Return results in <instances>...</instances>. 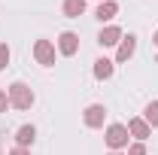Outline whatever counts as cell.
I'll return each instance as SVG.
<instances>
[{
    "mask_svg": "<svg viewBox=\"0 0 158 155\" xmlns=\"http://www.w3.org/2000/svg\"><path fill=\"white\" fill-rule=\"evenodd\" d=\"M6 107H9V94L0 88V113H6Z\"/></svg>",
    "mask_w": 158,
    "mask_h": 155,
    "instance_id": "cell-16",
    "label": "cell"
},
{
    "mask_svg": "<svg viewBox=\"0 0 158 155\" xmlns=\"http://www.w3.org/2000/svg\"><path fill=\"white\" fill-rule=\"evenodd\" d=\"M116 12H118V6L113 3V0H103L98 6V19L100 21H110V19H116Z\"/></svg>",
    "mask_w": 158,
    "mask_h": 155,
    "instance_id": "cell-11",
    "label": "cell"
},
{
    "mask_svg": "<svg viewBox=\"0 0 158 155\" xmlns=\"http://www.w3.org/2000/svg\"><path fill=\"white\" fill-rule=\"evenodd\" d=\"M128 155H146V146L143 143H134V146H128Z\"/></svg>",
    "mask_w": 158,
    "mask_h": 155,
    "instance_id": "cell-15",
    "label": "cell"
},
{
    "mask_svg": "<svg viewBox=\"0 0 158 155\" xmlns=\"http://www.w3.org/2000/svg\"><path fill=\"white\" fill-rule=\"evenodd\" d=\"M143 119H146V125H149V128H158V100H152V103L146 107Z\"/></svg>",
    "mask_w": 158,
    "mask_h": 155,
    "instance_id": "cell-13",
    "label": "cell"
},
{
    "mask_svg": "<svg viewBox=\"0 0 158 155\" xmlns=\"http://www.w3.org/2000/svg\"><path fill=\"white\" fill-rule=\"evenodd\" d=\"M34 58H37V64H43V67H52V64H55V46H52L49 40H37Z\"/></svg>",
    "mask_w": 158,
    "mask_h": 155,
    "instance_id": "cell-3",
    "label": "cell"
},
{
    "mask_svg": "<svg viewBox=\"0 0 158 155\" xmlns=\"http://www.w3.org/2000/svg\"><path fill=\"white\" fill-rule=\"evenodd\" d=\"M94 76H98V79H110V76H113V61H110V58L94 61Z\"/></svg>",
    "mask_w": 158,
    "mask_h": 155,
    "instance_id": "cell-12",
    "label": "cell"
},
{
    "mask_svg": "<svg viewBox=\"0 0 158 155\" xmlns=\"http://www.w3.org/2000/svg\"><path fill=\"white\" fill-rule=\"evenodd\" d=\"M152 43H155V46H158V31H155V37H152Z\"/></svg>",
    "mask_w": 158,
    "mask_h": 155,
    "instance_id": "cell-18",
    "label": "cell"
},
{
    "mask_svg": "<svg viewBox=\"0 0 158 155\" xmlns=\"http://www.w3.org/2000/svg\"><path fill=\"white\" fill-rule=\"evenodd\" d=\"M6 64H9V46L0 43V70H6Z\"/></svg>",
    "mask_w": 158,
    "mask_h": 155,
    "instance_id": "cell-14",
    "label": "cell"
},
{
    "mask_svg": "<svg viewBox=\"0 0 158 155\" xmlns=\"http://www.w3.org/2000/svg\"><path fill=\"white\" fill-rule=\"evenodd\" d=\"M100 3H103V0H100Z\"/></svg>",
    "mask_w": 158,
    "mask_h": 155,
    "instance_id": "cell-20",
    "label": "cell"
},
{
    "mask_svg": "<svg viewBox=\"0 0 158 155\" xmlns=\"http://www.w3.org/2000/svg\"><path fill=\"white\" fill-rule=\"evenodd\" d=\"M134 49H137V40L131 37V34H128V37H122V43H118V52H116V61H118V64H122V61H128L131 55H134Z\"/></svg>",
    "mask_w": 158,
    "mask_h": 155,
    "instance_id": "cell-8",
    "label": "cell"
},
{
    "mask_svg": "<svg viewBox=\"0 0 158 155\" xmlns=\"http://www.w3.org/2000/svg\"><path fill=\"white\" fill-rule=\"evenodd\" d=\"M76 49H79V37L73 34V31H64V34L58 37V52L70 58V55H76Z\"/></svg>",
    "mask_w": 158,
    "mask_h": 155,
    "instance_id": "cell-4",
    "label": "cell"
},
{
    "mask_svg": "<svg viewBox=\"0 0 158 155\" xmlns=\"http://www.w3.org/2000/svg\"><path fill=\"white\" fill-rule=\"evenodd\" d=\"M9 107H15V110H31V107H34V91H31L24 82H12V85H9Z\"/></svg>",
    "mask_w": 158,
    "mask_h": 155,
    "instance_id": "cell-1",
    "label": "cell"
},
{
    "mask_svg": "<svg viewBox=\"0 0 158 155\" xmlns=\"http://www.w3.org/2000/svg\"><path fill=\"white\" fill-rule=\"evenodd\" d=\"M110 155H122V152H110Z\"/></svg>",
    "mask_w": 158,
    "mask_h": 155,
    "instance_id": "cell-19",
    "label": "cell"
},
{
    "mask_svg": "<svg viewBox=\"0 0 158 155\" xmlns=\"http://www.w3.org/2000/svg\"><path fill=\"white\" fill-rule=\"evenodd\" d=\"M128 134H131V137H137L140 143H143L146 137L152 134V128L146 125V119H131V122H128Z\"/></svg>",
    "mask_w": 158,
    "mask_h": 155,
    "instance_id": "cell-6",
    "label": "cell"
},
{
    "mask_svg": "<svg viewBox=\"0 0 158 155\" xmlns=\"http://www.w3.org/2000/svg\"><path fill=\"white\" fill-rule=\"evenodd\" d=\"M98 43L100 46H118V43H122V31H118L116 24H110V27H103L98 34Z\"/></svg>",
    "mask_w": 158,
    "mask_h": 155,
    "instance_id": "cell-7",
    "label": "cell"
},
{
    "mask_svg": "<svg viewBox=\"0 0 158 155\" xmlns=\"http://www.w3.org/2000/svg\"><path fill=\"white\" fill-rule=\"evenodd\" d=\"M106 146H110L113 152L125 149V146H128V128H125V125H110V128H106Z\"/></svg>",
    "mask_w": 158,
    "mask_h": 155,
    "instance_id": "cell-2",
    "label": "cell"
},
{
    "mask_svg": "<svg viewBox=\"0 0 158 155\" xmlns=\"http://www.w3.org/2000/svg\"><path fill=\"white\" fill-rule=\"evenodd\" d=\"M34 137H37V128H34V125H21L19 134H15V140H19V146H24V149H27V146L34 143Z\"/></svg>",
    "mask_w": 158,
    "mask_h": 155,
    "instance_id": "cell-9",
    "label": "cell"
},
{
    "mask_svg": "<svg viewBox=\"0 0 158 155\" xmlns=\"http://www.w3.org/2000/svg\"><path fill=\"white\" fill-rule=\"evenodd\" d=\"M9 155H31V152H27L24 146H15V149H12V152H9Z\"/></svg>",
    "mask_w": 158,
    "mask_h": 155,
    "instance_id": "cell-17",
    "label": "cell"
},
{
    "mask_svg": "<svg viewBox=\"0 0 158 155\" xmlns=\"http://www.w3.org/2000/svg\"><path fill=\"white\" fill-rule=\"evenodd\" d=\"M103 119H106V110H103L100 103H91V107L85 110V125H88V128H103Z\"/></svg>",
    "mask_w": 158,
    "mask_h": 155,
    "instance_id": "cell-5",
    "label": "cell"
},
{
    "mask_svg": "<svg viewBox=\"0 0 158 155\" xmlns=\"http://www.w3.org/2000/svg\"><path fill=\"white\" fill-rule=\"evenodd\" d=\"M82 12H85V0H64V15L79 19Z\"/></svg>",
    "mask_w": 158,
    "mask_h": 155,
    "instance_id": "cell-10",
    "label": "cell"
}]
</instances>
